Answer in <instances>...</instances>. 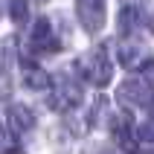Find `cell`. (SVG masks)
I'll return each instance as SVG.
<instances>
[{
	"instance_id": "cell-2",
	"label": "cell",
	"mask_w": 154,
	"mask_h": 154,
	"mask_svg": "<svg viewBox=\"0 0 154 154\" xmlns=\"http://www.w3.org/2000/svg\"><path fill=\"white\" fill-rule=\"evenodd\" d=\"M85 67H87V79H90L93 85L102 87V85L111 82V61H108V55H105L102 50H96L93 55H87Z\"/></svg>"
},
{
	"instance_id": "cell-3",
	"label": "cell",
	"mask_w": 154,
	"mask_h": 154,
	"mask_svg": "<svg viewBox=\"0 0 154 154\" xmlns=\"http://www.w3.org/2000/svg\"><path fill=\"white\" fill-rule=\"evenodd\" d=\"M79 17L85 20L90 32L102 29L105 23V0H79Z\"/></svg>"
},
{
	"instance_id": "cell-5",
	"label": "cell",
	"mask_w": 154,
	"mask_h": 154,
	"mask_svg": "<svg viewBox=\"0 0 154 154\" xmlns=\"http://www.w3.org/2000/svg\"><path fill=\"white\" fill-rule=\"evenodd\" d=\"M113 137H116V143H119L122 148L134 151V137H131V128H128V122H116V125H113Z\"/></svg>"
},
{
	"instance_id": "cell-8",
	"label": "cell",
	"mask_w": 154,
	"mask_h": 154,
	"mask_svg": "<svg viewBox=\"0 0 154 154\" xmlns=\"http://www.w3.org/2000/svg\"><path fill=\"white\" fill-rule=\"evenodd\" d=\"M9 154H23V151H20V148H12V151H9Z\"/></svg>"
},
{
	"instance_id": "cell-7",
	"label": "cell",
	"mask_w": 154,
	"mask_h": 154,
	"mask_svg": "<svg viewBox=\"0 0 154 154\" xmlns=\"http://www.w3.org/2000/svg\"><path fill=\"white\" fill-rule=\"evenodd\" d=\"M3 140H6V134H3V128H0V151H3Z\"/></svg>"
},
{
	"instance_id": "cell-4",
	"label": "cell",
	"mask_w": 154,
	"mask_h": 154,
	"mask_svg": "<svg viewBox=\"0 0 154 154\" xmlns=\"http://www.w3.org/2000/svg\"><path fill=\"white\" fill-rule=\"evenodd\" d=\"M9 122H12V128L15 131H29L35 125V116L29 108H23V105H15L12 111H9Z\"/></svg>"
},
{
	"instance_id": "cell-1",
	"label": "cell",
	"mask_w": 154,
	"mask_h": 154,
	"mask_svg": "<svg viewBox=\"0 0 154 154\" xmlns=\"http://www.w3.org/2000/svg\"><path fill=\"white\" fill-rule=\"evenodd\" d=\"M119 99H122L125 105L146 108V105H151V102H154V93H151V87H148L143 79H128V82L119 87Z\"/></svg>"
},
{
	"instance_id": "cell-6",
	"label": "cell",
	"mask_w": 154,
	"mask_h": 154,
	"mask_svg": "<svg viewBox=\"0 0 154 154\" xmlns=\"http://www.w3.org/2000/svg\"><path fill=\"white\" fill-rule=\"evenodd\" d=\"M137 137L143 140V143H154V119H148V122H143L137 128Z\"/></svg>"
}]
</instances>
